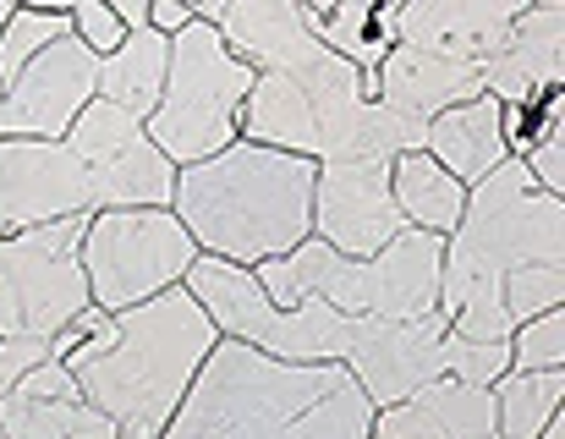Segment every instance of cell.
Wrapping results in <instances>:
<instances>
[{"label": "cell", "instance_id": "cell-32", "mask_svg": "<svg viewBox=\"0 0 565 439\" xmlns=\"http://www.w3.org/2000/svg\"><path fill=\"white\" fill-rule=\"evenodd\" d=\"M522 165H527V176L544 188V193H555L565 199V138H539L527 154H516Z\"/></svg>", "mask_w": 565, "mask_h": 439}, {"label": "cell", "instance_id": "cell-21", "mask_svg": "<svg viewBox=\"0 0 565 439\" xmlns=\"http://www.w3.org/2000/svg\"><path fill=\"white\" fill-rule=\"evenodd\" d=\"M177 165L149 143V132L116 160L94 165V210H171Z\"/></svg>", "mask_w": 565, "mask_h": 439}, {"label": "cell", "instance_id": "cell-40", "mask_svg": "<svg viewBox=\"0 0 565 439\" xmlns=\"http://www.w3.org/2000/svg\"><path fill=\"white\" fill-rule=\"evenodd\" d=\"M522 6H561V0H522Z\"/></svg>", "mask_w": 565, "mask_h": 439}, {"label": "cell", "instance_id": "cell-18", "mask_svg": "<svg viewBox=\"0 0 565 439\" xmlns=\"http://www.w3.org/2000/svg\"><path fill=\"white\" fill-rule=\"evenodd\" d=\"M423 149H428L461 188H478L500 160H511L500 99H494V94H478V99H461V105L439 110V116L423 127Z\"/></svg>", "mask_w": 565, "mask_h": 439}, {"label": "cell", "instance_id": "cell-23", "mask_svg": "<svg viewBox=\"0 0 565 439\" xmlns=\"http://www.w3.org/2000/svg\"><path fill=\"white\" fill-rule=\"evenodd\" d=\"M395 11L401 0H335V11L319 17V39L374 77L379 61L395 50Z\"/></svg>", "mask_w": 565, "mask_h": 439}, {"label": "cell", "instance_id": "cell-2", "mask_svg": "<svg viewBox=\"0 0 565 439\" xmlns=\"http://www.w3.org/2000/svg\"><path fill=\"white\" fill-rule=\"evenodd\" d=\"M516 264H565V199L544 193L511 154L478 188H467V210L445 236L439 313L456 335L511 341L500 286Z\"/></svg>", "mask_w": 565, "mask_h": 439}, {"label": "cell", "instance_id": "cell-38", "mask_svg": "<svg viewBox=\"0 0 565 439\" xmlns=\"http://www.w3.org/2000/svg\"><path fill=\"white\" fill-rule=\"evenodd\" d=\"M539 439H565V413H561V418H550V429H544Z\"/></svg>", "mask_w": 565, "mask_h": 439}, {"label": "cell", "instance_id": "cell-14", "mask_svg": "<svg viewBox=\"0 0 565 439\" xmlns=\"http://www.w3.org/2000/svg\"><path fill=\"white\" fill-rule=\"evenodd\" d=\"M214 28H220L225 50L236 61H247L253 72H286V66L324 55L319 17L302 11L297 0H225Z\"/></svg>", "mask_w": 565, "mask_h": 439}, {"label": "cell", "instance_id": "cell-6", "mask_svg": "<svg viewBox=\"0 0 565 439\" xmlns=\"http://www.w3.org/2000/svg\"><path fill=\"white\" fill-rule=\"evenodd\" d=\"M253 83H258V72L225 50L220 28L203 22V17H192L188 28L171 39L166 88H160V105L143 121L149 143L177 171L220 154L225 143L242 138L236 121H242V105H247V88Z\"/></svg>", "mask_w": 565, "mask_h": 439}, {"label": "cell", "instance_id": "cell-20", "mask_svg": "<svg viewBox=\"0 0 565 439\" xmlns=\"http://www.w3.org/2000/svg\"><path fill=\"white\" fill-rule=\"evenodd\" d=\"M166 66H171V39L154 28H132L110 55H99V99L149 121V110L160 105V88H166Z\"/></svg>", "mask_w": 565, "mask_h": 439}, {"label": "cell", "instance_id": "cell-8", "mask_svg": "<svg viewBox=\"0 0 565 439\" xmlns=\"http://www.w3.org/2000/svg\"><path fill=\"white\" fill-rule=\"evenodd\" d=\"M83 220H50L0 236V335H44L55 341L94 297L77 264Z\"/></svg>", "mask_w": 565, "mask_h": 439}, {"label": "cell", "instance_id": "cell-16", "mask_svg": "<svg viewBox=\"0 0 565 439\" xmlns=\"http://www.w3.org/2000/svg\"><path fill=\"white\" fill-rule=\"evenodd\" d=\"M483 94V66L472 61H445V55H428V50H412V44H395L384 61H379V105L406 116V121H434L439 110L461 105V99H478Z\"/></svg>", "mask_w": 565, "mask_h": 439}, {"label": "cell", "instance_id": "cell-36", "mask_svg": "<svg viewBox=\"0 0 565 439\" xmlns=\"http://www.w3.org/2000/svg\"><path fill=\"white\" fill-rule=\"evenodd\" d=\"M220 11H225V0H203V6H198L203 22H220Z\"/></svg>", "mask_w": 565, "mask_h": 439}, {"label": "cell", "instance_id": "cell-11", "mask_svg": "<svg viewBox=\"0 0 565 439\" xmlns=\"http://www.w3.org/2000/svg\"><path fill=\"white\" fill-rule=\"evenodd\" d=\"M94 94H99V55L66 33L50 50H39L0 94V138H66V127Z\"/></svg>", "mask_w": 565, "mask_h": 439}, {"label": "cell", "instance_id": "cell-29", "mask_svg": "<svg viewBox=\"0 0 565 439\" xmlns=\"http://www.w3.org/2000/svg\"><path fill=\"white\" fill-rule=\"evenodd\" d=\"M511 374V346L505 341H472V335H445V379L489 390L494 379Z\"/></svg>", "mask_w": 565, "mask_h": 439}, {"label": "cell", "instance_id": "cell-3", "mask_svg": "<svg viewBox=\"0 0 565 439\" xmlns=\"http://www.w3.org/2000/svg\"><path fill=\"white\" fill-rule=\"evenodd\" d=\"M313 160L236 138L220 154L177 171L171 215L188 225L198 253L264 264L313 236Z\"/></svg>", "mask_w": 565, "mask_h": 439}, {"label": "cell", "instance_id": "cell-10", "mask_svg": "<svg viewBox=\"0 0 565 439\" xmlns=\"http://www.w3.org/2000/svg\"><path fill=\"white\" fill-rule=\"evenodd\" d=\"M94 215V171L61 138H0V236Z\"/></svg>", "mask_w": 565, "mask_h": 439}, {"label": "cell", "instance_id": "cell-17", "mask_svg": "<svg viewBox=\"0 0 565 439\" xmlns=\"http://www.w3.org/2000/svg\"><path fill=\"white\" fill-rule=\"evenodd\" d=\"M182 286L192 291V302L209 313V324L220 330V341H242V346H264L269 324H275V302L258 286L253 264H231V258H209L198 253L182 275Z\"/></svg>", "mask_w": 565, "mask_h": 439}, {"label": "cell", "instance_id": "cell-31", "mask_svg": "<svg viewBox=\"0 0 565 439\" xmlns=\"http://www.w3.org/2000/svg\"><path fill=\"white\" fill-rule=\"evenodd\" d=\"M44 357H55V341H44V335H0V396H6L28 368H39Z\"/></svg>", "mask_w": 565, "mask_h": 439}, {"label": "cell", "instance_id": "cell-28", "mask_svg": "<svg viewBox=\"0 0 565 439\" xmlns=\"http://www.w3.org/2000/svg\"><path fill=\"white\" fill-rule=\"evenodd\" d=\"M511 374H544V368H565V313L550 308L527 324L511 330Z\"/></svg>", "mask_w": 565, "mask_h": 439}, {"label": "cell", "instance_id": "cell-1", "mask_svg": "<svg viewBox=\"0 0 565 439\" xmlns=\"http://www.w3.org/2000/svg\"><path fill=\"white\" fill-rule=\"evenodd\" d=\"M374 401L347 363H286L220 341L160 439H369Z\"/></svg>", "mask_w": 565, "mask_h": 439}, {"label": "cell", "instance_id": "cell-24", "mask_svg": "<svg viewBox=\"0 0 565 439\" xmlns=\"http://www.w3.org/2000/svg\"><path fill=\"white\" fill-rule=\"evenodd\" d=\"M494 396V429L500 439H539L550 429V418H561L565 407V368L544 374H505L489 385Z\"/></svg>", "mask_w": 565, "mask_h": 439}, {"label": "cell", "instance_id": "cell-13", "mask_svg": "<svg viewBox=\"0 0 565 439\" xmlns=\"http://www.w3.org/2000/svg\"><path fill=\"white\" fill-rule=\"evenodd\" d=\"M565 77V6H522L494 55L483 61V94L500 105H539Z\"/></svg>", "mask_w": 565, "mask_h": 439}, {"label": "cell", "instance_id": "cell-9", "mask_svg": "<svg viewBox=\"0 0 565 439\" xmlns=\"http://www.w3.org/2000/svg\"><path fill=\"white\" fill-rule=\"evenodd\" d=\"M445 335H450L445 313H423V319L358 313L341 363L352 368V379L369 390L379 413V407H395V401L417 396L423 385L445 379Z\"/></svg>", "mask_w": 565, "mask_h": 439}, {"label": "cell", "instance_id": "cell-12", "mask_svg": "<svg viewBox=\"0 0 565 439\" xmlns=\"http://www.w3.org/2000/svg\"><path fill=\"white\" fill-rule=\"evenodd\" d=\"M406 220L390 199V160H324L313 182V236L341 258H374Z\"/></svg>", "mask_w": 565, "mask_h": 439}, {"label": "cell", "instance_id": "cell-35", "mask_svg": "<svg viewBox=\"0 0 565 439\" xmlns=\"http://www.w3.org/2000/svg\"><path fill=\"white\" fill-rule=\"evenodd\" d=\"M17 6H28V11H61V17L72 11V0H17Z\"/></svg>", "mask_w": 565, "mask_h": 439}, {"label": "cell", "instance_id": "cell-15", "mask_svg": "<svg viewBox=\"0 0 565 439\" xmlns=\"http://www.w3.org/2000/svg\"><path fill=\"white\" fill-rule=\"evenodd\" d=\"M516 11L500 0H401L395 11V44L445 55V61H472L483 66Z\"/></svg>", "mask_w": 565, "mask_h": 439}, {"label": "cell", "instance_id": "cell-4", "mask_svg": "<svg viewBox=\"0 0 565 439\" xmlns=\"http://www.w3.org/2000/svg\"><path fill=\"white\" fill-rule=\"evenodd\" d=\"M236 132L264 149L302 154L313 165L324 160H395L406 149H423V121H406L384 110L369 94V72H358L347 55L324 44V55L258 72L247 88Z\"/></svg>", "mask_w": 565, "mask_h": 439}, {"label": "cell", "instance_id": "cell-25", "mask_svg": "<svg viewBox=\"0 0 565 439\" xmlns=\"http://www.w3.org/2000/svg\"><path fill=\"white\" fill-rule=\"evenodd\" d=\"M138 138H143V121H138L132 110H121V105H110V99H99V94H94V99L77 110V121L66 127V138H61V143H66V149L94 171V165L116 160L121 149H132Z\"/></svg>", "mask_w": 565, "mask_h": 439}, {"label": "cell", "instance_id": "cell-41", "mask_svg": "<svg viewBox=\"0 0 565 439\" xmlns=\"http://www.w3.org/2000/svg\"><path fill=\"white\" fill-rule=\"evenodd\" d=\"M0 439H6V435H0Z\"/></svg>", "mask_w": 565, "mask_h": 439}, {"label": "cell", "instance_id": "cell-34", "mask_svg": "<svg viewBox=\"0 0 565 439\" xmlns=\"http://www.w3.org/2000/svg\"><path fill=\"white\" fill-rule=\"evenodd\" d=\"M116 17H121V28L132 33V28H149V0H105Z\"/></svg>", "mask_w": 565, "mask_h": 439}, {"label": "cell", "instance_id": "cell-19", "mask_svg": "<svg viewBox=\"0 0 565 439\" xmlns=\"http://www.w3.org/2000/svg\"><path fill=\"white\" fill-rule=\"evenodd\" d=\"M390 199L412 231H434V236H450L467 210V188L428 149H406L390 160Z\"/></svg>", "mask_w": 565, "mask_h": 439}, {"label": "cell", "instance_id": "cell-7", "mask_svg": "<svg viewBox=\"0 0 565 439\" xmlns=\"http://www.w3.org/2000/svg\"><path fill=\"white\" fill-rule=\"evenodd\" d=\"M198 242L171 210H94L77 236V264L94 308H132L182 286Z\"/></svg>", "mask_w": 565, "mask_h": 439}, {"label": "cell", "instance_id": "cell-37", "mask_svg": "<svg viewBox=\"0 0 565 439\" xmlns=\"http://www.w3.org/2000/svg\"><path fill=\"white\" fill-rule=\"evenodd\" d=\"M297 6L313 11V17H330V11H335V0H297Z\"/></svg>", "mask_w": 565, "mask_h": 439}, {"label": "cell", "instance_id": "cell-39", "mask_svg": "<svg viewBox=\"0 0 565 439\" xmlns=\"http://www.w3.org/2000/svg\"><path fill=\"white\" fill-rule=\"evenodd\" d=\"M11 6H17V0H0V22H6V17H11Z\"/></svg>", "mask_w": 565, "mask_h": 439}, {"label": "cell", "instance_id": "cell-27", "mask_svg": "<svg viewBox=\"0 0 565 439\" xmlns=\"http://www.w3.org/2000/svg\"><path fill=\"white\" fill-rule=\"evenodd\" d=\"M500 291H505V319L516 330V324H527V319L565 302V264H516V269H505Z\"/></svg>", "mask_w": 565, "mask_h": 439}, {"label": "cell", "instance_id": "cell-26", "mask_svg": "<svg viewBox=\"0 0 565 439\" xmlns=\"http://www.w3.org/2000/svg\"><path fill=\"white\" fill-rule=\"evenodd\" d=\"M72 33V22L61 17V11H28V6H11V17L0 22V94L17 83V72L39 55V50H50L55 39H66Z\"/></svg>", "mask_w": 565, "mask_h": 439}, {"label": "cell", "instance_id": "cell-30", "mask_svg": "<svg viewBox=\"0 0 565 439\" xmlns=\"http://www.w3.org/2000/svg\"><path fill=\"white\" fill-rule=\"evenodd\" d=\"M66 22H72V39H83L94 55H110L121 39H127V28H121V17L105 6V0H72V11H66Z\"/></svg>", "mask_w": 565, "mask_h": 439}, {"label": "cell", "instance_id": "cell-22", "mask_svg": "<svg viewBox=\"0 0 565 439\" xmlns=\"http://www.w3.org/2000/svg\"><path fill=\"white\" fill-rule=\"evenodd\" d=\"M0 435L6 439H116L121 429L77 390V396H0Z\"/></svg>", "mask_w": 565, "mask_h": 439}, {"label": "cell", "instance_id": "cell-33", "mask_svg": "<svg viewBox=\"0 0 565 439\" xmlns=\"http://www.w3.org/2000/svg\"><path fill=\"white\" fill-rule=\"evenodd\" d=\"M188 22H192V6H182V0H149V28H154V33L177 39Z\"/></svg>", "mask_w": 565, "mask_h": 439}, {"label": "cell", "instance_id": "cell-5", "mask_svg": "<svg viewBox=\"0 0 565 439\" xmlns=\"http://www.w3.org/2000/svg\"><path fill=\"white\" fill-rule=\"evenodd\" d=\"M214 346L220 330L209 324V313L192 302L188 286H171L149 302L116 308V341L72 363V379L116 429L160 435Z\"/></svg>", "mask_w": 565, "mask_h": 439}]
</instances>
